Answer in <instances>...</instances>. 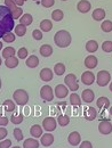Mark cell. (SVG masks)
<instances>
[{"mask_svg": "<svg viewBox=\"0 0 112 148\" xmlns=\"http://www.w3.org/2000/svg\"><path fill=\"white\" fill-rule=\"evenodd\" d=\"M15 19L13 18L12 12L6 7L0 5V38H2L6 33L12 32L15 29Z\"/></svg>", "mask_w": 112, "mask_h": 148, "instance_id": "6da1fadb", "label": "cell"}, {"mask_svg": "<svg viewBox=\"0 0 112 148\" xmlns=\"http://www.w3.org/2000/svg\"><path fill=\"white\" fill-rule=\"evenodd\" d=\"M54 42L56 43V46L59 47V48H66L71 43V34L65 30H61V31L55 33Z\"/></svg>", "mask_w": 112, "mask_h": 148, "instance_id": "7a4b0ae2", "label": "cell"}, {"mask_svg": "<svg viewBox=\"0 0 112 148\" xmlns=\"http://www.w3.org/2000/svg\"><path fill=\"white\" fill-rule=\"evenodd\" d=\"M13 98L19 106H24L29 101V93L23 89H17V90H15V92L13 95Z\"/></svg>", "mask_w": 112, "mask_h": 148, "instance_id": "3957f363", "label": "cell"}, {"mask_svg": "<svg viewBox=\"0 0 112 148\" xmlns=\"http://www.w3.org/2000/svg\"><path fill=\"white\" fill-rule=\"evenodd\" d=\"M64 82L65 84L69 87V89L71 91H77L79 89V84H78V81H77V76L75 74H68L64 79Z\"/></svg>", "mask_w": 112, "mask_h": 148, "instance_id": "277c9868", "label": "cell"}, {"mask_svg": "<svg viewBox=\"0 0 112 148\" xmlns=\"http://www.w3.org/2000/svg\"><path fill=\"white\" fill-rule=\"evenodd\" d=\"M111 80V74L108 71H100L97 73V84L100 87H105Z\"/></svg>", "mask_w": 112, "mask_h": 148, "instance_id": "5b68a950", "label": "cell"}, {"mask_svg": "<svg viewBox=\"0 0 112 148\" xmlns=\"http://www.w3.org/2000/svg\"><path fill=\"white\" fill-rule=\"evenodd\" d=\"M40 97L46 100V101H52L54 99V92H53V89L50 86H44L41 89H40Z\"/></svg>", "mask_w": 112, "mask_h": 148, "instance_id": "8992f818", "label": "cell"}, {"mask_svg": "<svg viewBox=\"0 0 112 148\" xmlns=\"http://www.w3.org/2000/svg\"><path fill=\"white\" fill-rule=\"evenodd\" d=\"M98 131H100L102 134H110V133L112 132L111 122L108 121V120L101 121L100 124H98Z\"/></svg>", "mask_w": 112, "mask_h": 148, "instance_id": "52a82bcc", "label": "cell"}, {"mask_svg": "<svg viewBox=\"0 0 112 148\" xmlns=\"http://www.w3.org/2000/svg\"><path fill=\"white\" fill-rule=\"evenodd\" d=\"M42 128L46 131H54L56 129V120L54 117H46L42 122Z\"/></svg>", "mask_w": 112, "mask_h": 148, "instance_id": "ba28073f", "label": "cell"}, {"mask_svg": "<svg viewBox=\"0 0 112 148\" xmlns=\"http://www.w3.org/2000/svg\"><path fill=\"white\" fill-rule=\"evenodd\" d=\"M68 141H69V144H70L71 146H78V145H80V143H81L80 133L77 132V131L71 132V133L69 134V137H68Z\"/></svg>", "mask_w": 112, "mask_h": 148, "instance_id": "9c48e42d", "label": "cell"}, {"mask_svg": "<svg viewBox=\"0 0 112 148\" xmlns=\"http://www.w3.org/2000/svg\"><path fill=\"white\" fill-rule=\"evenodd\" d=\"M81 81H82L84 84L91 86V84H93L94 81H95V75L91 71H86V72H84L82 75H81Z\"/></svg>", "mask_w": 112, "mask_h": 148, "instance_id": "30bf717a", "label": "cell"}, {"mask_svg": "<svg viewBox=\"0 0 112 148\" xmlns=\"http://www.w3.org/2000/svg\"><path fill=\"white\" fill-rule=\"evenodd\" d=\"M55 95L57 98H59V99H63V98H65L66 96H68V93H69V90H68V88L64 86V84H57L55 88Z\"/></svg>", "mask_w": 112, "mask_h": 148, "instance_id": "8fae6325", "label": "cell"}, {"mask_svg": "<svg viewBox=\"0 0 112 148\" xmlns=\"http://www.w3.org/2000/svg\"><path fill=\"white\" fill-rule=\"evenodd\" d=\"M41 145L45 146V147H49L53 145L54 143V136L52 133H45L41 136V140H40Z\"/></svg>", "mask_w": 112, "mask_h": 148, "instance_id": "7c38bea8", "label": "cell"}, {"mask_svg": "<svg viewBox=\"0 0 112 148\" xmlns=\"http://www.w3.org/2000/svg\"><path fill=\"white\" fill-rule=\"evenodd\" d=\"M91 8H92V5H91V2L87 1V0H81V1H79L78 5H77V9H78L80 13H88V12L91 10Z\"/></svg>", "mask_w": 112, "mask_h": 148, "instance_id": "4fadbf2b", "label": "cell"}, {"mask_svg": "<svg viewBox=\"0 0 112 148\" xmlns=\"http://www.w3.org/2000/svg\"><path fill=\"white\" fill-rule=\"evenodd\" d=\"M53 76H54V73H53V71L50 69H42L40 71V79L42 81H45V82L50 81L53 79Z\"/></svg>", "mask_w": 112, "mask_h": 148, "instance_id": "5bb4252c", "label": "cell"}, {"mask_svg": "<svg viewBox=\"0 0 112 148\" xmlns=\"http://www.w3.org/2000/svg\"><path fill=\"white\" fill-rule=\"evenodd\" d=\"M81 98L85 103H92L94 99H95V93L93 92V90L91 89H86L82 91V95H81Z\"/></svg>", "mask_w": 112, "mask_h": 148, "instance_id": "9a60e30c", "label": "cell"}, {"mask_svg": "<svg viewBox=\"0 0 112 148\" xmlns=\"http://www.w3.org/2000/svg\"><path fill=\"white\" fill-rule=\"evenodd\" d=\"M85 66H86L87 69H89V70L95 69V67L97 66V58L93 55L87 56L86 59H85Z\"/></svg>", "mask_w": 112, "mask_h": 148, "instance_id": "2e32d148", "label": "cell"}, {"mask_svg": "<svg viewBox=\"0 0 112 148\" xmlns=\"http://www.w3.org/2000/svg\"><path fill=\"white\" fill-rule=\"evenodd\" d=\"M84 115H85V119L87 121H94L96 119V116H97V112L94 107H87L85 113H84Z\"/></svg>", "mask_w": 112, "mask_h": 148, "instance_id": "e0dca14e", "label": "cell"}, {"mask_svg": "<svg viewBox=\"0 0 112 148\" xmlns=\"http://www.w3.org/2000/svg\"><path fill=\"white\" fill-rule=\"evenodd\" d=\"M96 105L100 110H106L110 106V100L106 97H100L96 101Z\"/></svg>", "mask_w": 112, "mask_h": 148, "instance_id": "ac0fdd59", "label": "cell"}, {"mask_svg": "<svg viewBox=\"0 0 112 148\" xmlns=\"http://www.w3.org/2000/svg\"><path fill=\"white\" fill-rule=\"evenodd\" d=\"M39 147V141L36 138H30L24 140L23 143V148H38Z\"/></svg>", "mask_w": 112, "mask_h": 148, "instance_id": "d6986e66", "label": "cell"}, {"mask_svg": "<svg viewBox=\"0 0 112 148\" xmlns=\"http://www.w3.org/2000/svg\"><path fill=\"white\" fill-rule=\"evenodd\" d=\"M5 65H6L8 69H15V67L19 65V58H16L15 56L8 57V58H6Z\"/></svg>", "mask_w": 112, "mask_h": 148, "instance_id": "ffe728a7", "label": "cell"}, {"mask_svg": "<svg viewBox=\"0 0 112 148\" xmlns=\"http://www.w3.org/2000/svg\"><path fill=\"white\" fill-rule=\"evenodd\" d=\"M25 64H26L28 67H30V69H35V67H37L38 65H39V59H38V57L36 55H31L28 59H26Z\"/></svg>", "mask_w": 112, "mask_h": 148, "instance_id": "44dd1931", "label": "cell"}, {"mask_svg": "<svg viewBox=\"0 0 112 148\" xmlns=\"http://www.w3.org/2000/svg\"><path fill=\"white\" fill-rule=\"evenodd\" d=\"M30 133L33 138H38V137H41L42 136V128L39 125V124H33L30 129Z\"/></svg>", "mask_w": 112, "mask_h": 148, "instance_id": "7402d4cb", "label": "cell"}, {"mask_svg": "<svg viewBox=\"0 0 112 148\" xmlns=\"http://www.w3.org/2000/svg\"><path fill=\"white\" fill-rule=\"evenodd\" d=\"M53 54V48L49 45H42L40 47V55H42L44 57H49Z\"/></svg>", "mask_w": 112, "mask_h": 148, "instance_id": "603a6c76", "label": "cell"}, {"mask_svg": "<svg viewBox=\"0 0 112 148\" xmlns=\"http://www.w3.org/2000/svg\"><path fill=\"white\" fill-rule=\"evenodd\" d=\"M93 18L95 21H102L105 18V10L102 8H96L93 12Z\"/></svg>", "mask_w": 112, "mask_h": 148, "instance_id": "cb8c5ba5", "label": "cell"}, {"mask_svg": "<svg viewBox=\"0 0 112 148\" xmlns=\"http://www.w3.org/2000/svg\"><path fill=\"white\" fill-rule=\"evenodd\" d=\"M40 29H41V31H44V32H49V31L53 29V23H52V21H49V19H44V21H41V23H40Z\"/></svg>", "mask_w": 112, "mask_h": 148, "instance_id": "d4e9b609", "label": "cell"}, {"mask_svg": "<svg viewBox=\"0 0 112 148\" xmlns=\"http://www.w3.org/2000/svg\"><path fill=\"white\" fill-rule=\"evenodd\" d=\"M97 49H98V43H97L95 40H89V41L86 43V50H87L88 53L93 54Z\"/></svg>", "mask_w": 112, "mask_h": 148, "instance_id": "484cf974", "label": "cell"}, {"mask_svg": "<svg viewBox=\"0 0 112 148\" xmlns=\"http://www.w3.org/2000/svg\"><path fill=\"white\" fill-rule=\"evenodd\" d=\"M2 107H3V110H5L6 112H14L15 110H16V106H15L14 101L10 100V99L5 100L3 104H2Z\"/></svg>", "mask_w": 112, "mask_h": 148, "instance_id": "4316f807", "label": "cell"}, {"mask_svg": "<svg viewBox=\"0 0 112 148\" xmlns=\"http://www.w3.org/2000/svg\"><path fill=\"white\" fill-rule=\"evenodd\" d=\"M32 21H33V18H32V16L30 14H23L21 16V18H19V24H23V25L28 26V25H30L32 23Z\"/></svg>", "mask_w": 112, "mask_h": 148, "instance_id": "83f0119b", "label": "cell"}, {"mask_svg": "<svg viewBox=\"0 0 112 148\" xmlns=\"http://www.w3.org/2000/svg\"><path fill=\"white\" fill-rule=\"evenodd\" d=\"M57 123L61 125V127H66L69 123H70V117L68 115H59L57 117Z\"/></svg>", "mask_w": 112, "mask_h": 148, "instance_id": "f1b7e54d", "label": "cell"}, {"mask_svg": "<svg viewBox=\"0 0 112 148\" xmlns=\"http://www.w3.org/2000/svg\"><path fill=\"white\" fill-rule=\"evenodd\" d=\"M64 17V13L61 10V9H55L53 13H52V18L56 21V22H59V21H62Z\"/></svg>", "mask_w": 112, "mask_h": 148, "instance_id": "f546056e", "label": "cell"}, {"mask_svg": "<svg viewBox=\"0 0 112 148\" xmlns=\"http://www.w3.org/2000/svg\"><path fill=\"white\" fill-rule=\"evenodd\" d=\"M26 33V26L23 24H19L15 26V34L19 37H23Z\"/></svg>", "mask_w": 112, "mask_h": 148, "instance_id": "4dcf8cb0", "label": "cell"}, {"mask_svg": "<svg viewBox=\"0 0 112 148\" xmlns=\"http://www.w3.org/2000/svg\"><path fill=\"white\" fill-rule=\"evenodd\" d=\"M15 55V49L13 47H6L2 49V57L5 58H8V57H12V56Z\"/></svg>", "mask_w": 112, "mask_h": 148, "instance_id": "1f68e13d", "label": "cell"}, {"mask_svg": "<svg viewBox=\"0 0 112 148\" xmlns=\"http://www.w3.org/2000/svg\"><path fill=\"white\" fill-rule=\"evenodd\" d=\"M10 122L14 123V124H19L23 122V114L21 113H16V114H13L12 117H10Z\"/></svg>", "mask_w": 112, "mask_h": 148, "instance_id": "d6a6232c", "label": "cell"}, {"mask_svg": "<svg viewBox=\"0 0 112 148\" xmlns=\"http://www.w3.org/2000/svg\"><path fill=\"white\" fill-rule=\"evenodd\" d=\"M54 72L56 73V75H62L65 73V65L63 63H57L54 67Z\"/></svg>", "mask_w": 112, "mask_h": 148, "instance_id": "836d02e7", "label": "cell"}, {"mask_svg": "<svg viewBox=\"0 0 112 148\" xmlns=\"http://www.w3.org/2000/svg\"><path fill=\"white\" fill-rule=\"evenodd\" d=\"M70 101H71V104L73 106H80L81 105V99H80V97L75 92H73L70 96Z\"/></svg>", "mask_w": 112, "mask_h": 148, "instance_id": "e575fe53", "label": "cell"}, {"mask_svg": "<svg viewBox=\"0 0 112 148\" xmlns=\"http://www.w3.org/2000/svg\"><path fill=\"white\" fill-rule=\"evenodd\" d=\"M101 29L103 32H111L112 31V22L111 21H104L101 25Z\"/></svg>", "mask_w": 112, "mask_h": 148, "instance_id": "d590c367", "label": "cell"}, {"mask_svg": "<svg viewBox=\"0 0 112 148\" xmlns=\"http://www.w3.org/2000/svg\"><path fill=\"white\" fill-rule=\"evenodd\" d=\"M15 34L14 33H12V32H8V33H6L3 37H2V40L5 41V42H14L15 41Z\"/></svg>", "mask_w": 112, "mask_h": 148, "instance_id": "8d00e7d4", "label": "cell"}, {"mask_svg": "<svg viewBox=\"0 0 112 148\" xmlns=\"http://www.w3.org/2000/svg\"><path fill=\"white\" fill-rule=\"evenodd\" d=\"M102 49L105 53H111L112 51V41H104L102 43Z\"/></svg>", "mask_w": 112, "mask_h": 148, "instance_id": "74e56055", "label": "cell"}, {"mask_svg": "<svg viewBox=\"0 0 112 148\" xmlns=\"http://www.w3.org/2000/svg\"><path fill=\"white\" fill-rule=\"evenodd\" d=\"M12 15H13V18L14 19H17V18L19 19V17L23 15V9H21V7L17 6V8L12 12Z\"/></svg>", "mask_w": 112, "mask_h": 148, "instance_id": "f35d334b", "label": "cell"}, {"mask_svg": "<svg viewBox=\"0 0 112 148\" xmlns=\"http://www.w3.org/2000/svg\"><path fill=\"white\" fill-rule=\"evenodd\" d=\"M5 6H6L10 12H13L14 9L17 8V5H16L13 0H5Z\"/></svg>", "mask_w": 112, "mask_h": 148, "instance_id": "ab89813d", "label": "cell"}, {"mask_svg": "<svg viewBox=\"0 0 112 148\" xmlns=\"http://www.w3.org/2000/svg\"><path fill=\"white\" fill-rule=\"evenodd\" d=\"M28 49L26 48H19V53H17V56H19V59H25L26 57H28Z\"/></svg>", "mask_w": 112, "mask_h": 148, "instance_id": "60d3db41", "label": "cell"}, {"mask_svg": "<svg viewBox=\"0 0 112 148\" xmlns=\"http://www.w3.org/2000/svg\"><path fill=\"white\" fill-rule=\"evenodd\" d=\"M14 137H15V139L16 140H23V132H22V130L19 129V128H16V129H14Z\"/></svg>", "mask_w": 112, "mask_h": 148, "instance_id": "b9f144b4", "label": "cell"}, {"mask_svg": "<svg viewBox=\"0 0 112 148\" xmlns=\"http://www.w3.org/2000/svg\"><path fill=\"white\" fill-rule=\"evenodd\" d=\"M54 3H55V0H41V5H42L44 7H46V8L53 7Z\"/></svg>", "mask_w": 112, "mask_h": 148, "instance_id": "7bdbcfd3", "label": "cell"}, {"mask_svg": "<svg viewBox=\"0 0 112 148\" xmlns=\"http://www.w3.org/2000/svg\"><path fill=\"white\" fill-rule=\"evenodd\" d=\"M12 146V141L9 139H3L0 141V148H9Z\"/></svg>", "mask_w": 112, "mask_h": 148, "instance_id": "ee69618b", "label": "cell"}, {"mask_svg": "<svg viewBox=\"0 0 112 148\" xmlns=\"http://www.w3.org/2000/svg\"><path fill=\"white\" fill-rule=\"evenodd\" d=\"M8 122H9L8 117H6V116H2V115L0 114V127H6V125L8 124Z\"/></svg>", "mask_w": 112, "mask_h": 148, "instance_id": "f6af8a7d", "label": "cell"}, {"mask_svg": "<svg viewBox=\"0 0 112 148\" xmlns=\"http://www.w3.org/2000/svg\"><path fill=\"white\" fill-rule=\"evenodd\" d=\"M79 148H93V145H92V143H91V141L85 140V141L80 143V146H79Z\"/></svg>", "mask_w": 112, "mask_h": 148, "instance_id": "bcb514c9", "label": "cell"}, {"mask_svg": "<svg viewBox=\"0 0 112 148\" xmlns=\"http://www.w3.org/2000/svg\"><path fill=\"white\" fill-rule=\"evenodd\" d=\"M32 37L35 38L36 40H41V39H42V33H41V31H39V30H35V31L32 32Z\"/></svg>", "mask_w": 112, "mask_h": 148, "instance_id": "7dc6e473", "label": "cell"}, {"mask_svg": "<svg viewBox=\"0 0 112 148\" xmlns=\"http://www.w3.org/2000/svg\"><path fill=\"white\" fill-rule=\"evenodd\" d=\"M8 134V131L6 130V128H0V141L3 140Z\"/></svg>", "mask_w": 112, "mask_h": 148, "instance_id": "c3c4849f", "label": "cell"}, {"mask_svg": "<svg viewBox=\"0 0 112 148\" xmlns=\"http://www.w3.org/2000/svg\"><path fill=\"white\" fill-rule=\"evenodd\" d=\"M13 1H14L17 6H19V7H21V6H23V3H24V0H13Z\"/></svg>", "mask_w": 112, "mask_h": 148, "instance_id": "681fc988", "label": "cell"}, {"mask_svg": "<svg viewBox=\"0 0 112 148\" xmlns=\"http://www.w3.org/2000/svg\"><path fill=\"white\" fill-rule=\"evenodd\" d=\"M2 47H3V45H2V43H1V41H0V50L2 49Z\"/></svg>", "mask_w": 112, "mask_h": 148, "instance_id": "f907efd6", "label": "cell"}, {"mask_svg": "<svg viewBox=\"0 0 112 148\" xmlns=\"http://www.w3.org/2000/svg\"><path fill=\"white\" fill-rule=\"evenodd\" d=\"M110 91H112V82H111V84H110Z\"/></svg>", "mask_w": 112, "mask_h": 148, "instance_id": "816d5d0a", "label": "cell"}, {"mask_svg": "<svg viewBox=\"0 0 112 148\" xmlns=\"http://www.w3.org/2000/svg\"><path fill=\"white\" fill-rule=\"evenodd\" d=\"M1 86H2V82H1V79H0V89H1Z\"/></svg>", "mask_w": 112, "mask_h": 148, "instance_id": "f5cc1de1", "label": "cell"}, {"mask_svg": "<svg viewBox=\"0 0 112 148\" xmlns=\"http://www.w3.org/2000/svg\"><path fill=\"white\" fill-rule=\"evenodd\" d=\"M2 64V60H1V57H0V65Z\"/></svg>", "mask_w": 112, "mask_h": 148, "instance_id": "db71d44e", "label": "cell"}, {"mask_svg": "<svg viewBox=\"0 0 112 148\" xmlns=\"http://www.w3.org/2000/svg\"><path fill=\"white\" fill-rule=\"evenodd\" d=\"M12 148H19V147H17V146H15V147H12Z\"/></svg>", "mask_w": 112, "mask_h": 148, "instance_id": "11a10c76", "label": "cell"}, {"mask_svg": "<svg viewBox=\"0 0 112 148\" xmlns=\"http://www.w3.org/2000/svg\"><path fill=\"white\" fill-rule=\"evenodd\" d=\"M62 1H66V0H62Z\"/></svg>", "mask_w": 112, "mask_h": 148, "instance_id": "9f6ffc18", "label": "cell"}, {"mask_svg": "<svg viewBox=\"0 0 112 148\" xmlns=\"http://www.w3.org/2000/svg\"><path fill=\"white\" fill-rule=\"evenodd\" d=\"M33 1H37V0H33Z\"/></svg>", "mask_w": 112, "mask_h": 148, "instance_id": "6f0895ef", "label": "cell"}, {"mask_svg": "<svg viewBox=\"0 0 112 148\" xmlns=\"http://www.w3.org/2000/svg\"><path fill=\"white\" fill-rule=\"evenodd\" d=\"M24 1H26V0H24Z\"/></svg>", "mask_w": 112, "mask_h": 148, "instance_id": "680465c9", "label": "cell"}]
</instances>
